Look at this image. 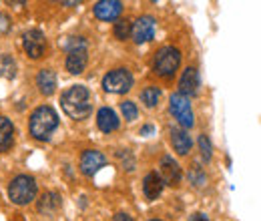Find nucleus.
Here are the masks:
<instances>
[{"instance_id": "20", "label": "nucleus", "mask_w": 261, "mask_h": 221, "mask_svg": "<svg viewBox=\"0 0 261 221\" xmlns=\"http://www.w3.org/2000/svg\"><path fill=\"white\" fill-rule=\"evenodd\" d=\"M159 99H161V91H159L157 87H147V89L141 93V101H143V103H145L149 109L157 107Z\"/></svg>"}, {"instance_id": "21", "label": "nucleus", "mask_w": 261, "mask_h": 221, "mask_svg": "<svg viewBox=\"0 0 261 221\" xmlns=\"http://www.w3.org/2000/svg\"><path fill=\"white\" fill-rule=\"evenodd\" d=\"M14 75H16V63H14L8 55H2V57H0V77L12 79Z\"/></svg>"}, {"instance_id": "9", "label": "nucleus", "mask_w": 261, "mask_h": 221, "mask_svg": "<svg viewBox=\"0 0 261 221\" xmlns=\"http://www.w3.org/2000/svg\"><path fill=\"white\" fill-rule=\"evenodd\" d=\"M22 46L31 59H40L46 51V38L40 31H29L22 36Z\"/></svg>"}, {"instance_id": "10", "label": "nucleus", "mask_w": 261, "mask_h": 221, "mask_svg": "<svg viewBox=\"0 0 261 221\" xmlns=\"http://www.w3.org/2000/svg\"><path fill=\"white\" fill-rule=\"evenodd\" d=\"M123 12V4L119 0H100L95 4V16L98 20H117Z\"/></svg>"}, {"instance_id": "29", "label": "nucleus", "mask_w": 261, "mask_h": 221, "mask_svg": "<svg viewBox=\"0 0 261 221\" xmlns=\"http://www.w3.org/2000/svg\"><path fill=\"white\" fill-rule=\"evenodd\" d=\"M155 129H153V125H145L143 129H141V135H149V133H153Z\"/></svg>"}, {"instance_id": "17", "label": "nucleus", "mask_w": 261, "mask_h": 221, "mask_svg": "<svg viewBox=\"0 0 261 221\" xmlns=\"http://www.w3.org/2000/svg\"><path fill=\"white\" fill-rule=\"evenodd\" d=\"M36 85H38V89H40L42 95H53L55 89H57V75H55L53 70L44 68V70L38 72V77H36Z\"/></svg>"}, {"instance_id": "15", "label": "nucleus", "mask_w": 261, "mask_h": 221, "mask_svg": "<svg viewBox=\"0 0 261 221\" xmlns=\"http://www.w3.org/2000/svg\"><path fill=\"white\" fill-rule=\"evenodd\" d=\"M171 143H173V149L179 155H187L191 151V137L183 129H173L171 131Z\"/></svg>"}, {"instance_id": "24", "label": "nucleus", "mask_w": 261, "mask_h": 221, "mask_svg": "<svg viewBox=\"0 0 261 221\" xmlns=\"http://www.w3.org/2000/svg\"><path fill=\"white\" fill-rule=\"evenodd\" d=\"M199 147H201L203 159H205V161H209V159H211V143H209V139H207L205 135H201V137H199Z\"/></svg>"}, {"instance_id": "22", "label": "nucleus", "mask_w": 261, "mask_h": 221, "mask_svg": "<svg viewBox=\"0 0 261 221\" xmlns=\"http://www.w3.org/2000/svg\"><path fill=\"white\" fill-rule=\"evenodd\" d=\"M115 34H117V38H121V40L129 38L130 36V20H127V18L117 20V24H115Z\"/></svg>"}, {"instance_id": "6", "label": "nucleus", "mask_w": 261, "mask_h": 221, "mask_svg": "<svg viewBox=\"0 0 261 221\" xmlns=\"http://www.w3.org/2000/svg\"><path fill=\"white\" fill-rule=\"evenodd\" d=\"M169 109H171V115L179 121V125L183 129H189L195 123V117H193V109H191V103L189 99L181 93H175L171 95V101H169Z\"/></svg>"}, {"instance_id": "4", "label": "nucleus", "mask_w": 261, "mask_h": 221, "mask_svg": "<svg viewBox=\"0 0 261 221\" xmlns=\"http://www.w3.org/2000/svg\"><path fill=\"white\" fill-rule=\"evenodd\" d=\"M68 57H66V68L72 75H81L87 66V42L81 36H74L66 42Z\"/></svg>"}, {"instance_id": "27", "label": "nucleus", "mask_w": 261, "mask_h": 221, "mask_svg": "<svg viewBox=\"0 0 261 221\" xmlns=\"http://www.w3.org/2000/svg\"><path fill=\"white\" fill-rule=\"evenodd\" d=\"M115 221H133V217L127 215V213H117V215H115Z\"/></svg>"}, {"instance_id": "14", "label": "nucleus", "mask_w": 261, "mask_h": 221, "mask_svg": "<svg viewBox=\"0 0 261 221\" xmlns=\"http://www.w3.org/2000/svg\"><path fill=\"white\" fill-rule=\"evenodd\" d=\"M97 125L102 133L117 131V129H119V117L115 115V111H113V109L102 107V109L97 113Z\"/></svg>"}, {"instance_id": "25", "label": "nucleus", "mask_w": 261, "mask_h": 221, "mask_svg": "<svg viewBox=\"0 0 261 221\" xmlns=\"http://www.w3.org/2000/svg\"><path fill=\"white\" fill-rule=\"evenodd\" d=\"M189 179H191L195 185H203L205 175H203V171H199V167H195V169H191V171H189Z\"/></svg>"}, {"instance_id": "12", "label": "nucleus", "mask_w": 261, "mask_h": 221, "mask_svg": "<svg viewBox=\"0 0 261 221\" xmlns=\"http://www.w3.org/2000/svg\"><path fill=\"white\" fill-rule=\"evenodd\" d=\"M159 177L163 179V183L179 185L181 183V167L171 157H163V161H161V175Z\"/></svg>"}, {"instance_id": "13", "label": "nucleus", "mask_w": 261, "mask_h": 221, "mask_svg": "<svg viewBox=\"0 0 261 221\" xmlns=\"http://www.w3.org/2000/svg\"><path fill=\"white\" fill-rule=\"evenodd\" d=\"M197 89H199V72H197V68L189 66V68H185V72L181 75V81H179V93L185 96H189V95H195Z\"/></svg>"}, {"instance_id": "5", "label": "nucleus", "mask_w": 261, "mask_h": 221, "mask_svg": "<svg viewBox=\"0 0 261 221\" xmlns=\"http://www.w3.org/2000/svg\"><path fill=\"white\" fill-rule=\"evenodd\" d=\"M179 63H181V53L175 48V46H163L157 55H155V72L159 77H173L179 68Z\"/></svg>"}, {"instance_id": "1", "label": "nucleus", "mask_w": 261, "mask_h": 221, "mask_svg": "<svg viewBox=\"0 0 261 221\" xmlns=\"http://www.w3.org/2000/svg\"><path fill=\"white\" fill-rule=\"evenodd\" d=\"M61 105L68 117L72 119H87L91 115V93L87 87L83 85H74L66 91L65 95L61 96Z\"/></svg>"}, {"instance_id": "19", "label": "nucleus", "mask_w": 261, "mask_h": 221, "mask_svg": "<svg viewBox=\"0 0 261 221\" xmlns=\"http://www.w3.org/2000/svg\"><path fill=\"white\" fill-rule=\"evenodd\" d=\"M12 133H14L12 123L2 117L0 119V153L10 149V145H12Z\"/></svg>"}, {"instance_id": "8", "label": "nucleus", "mask_w": 261, "mask_h": 221, "mask_svg": "<svg viewBox=\"0 0 261 221\" xmlns=\"http://www.w3.org/2000/svg\"><path fill=\"white\" fill-rule=\"evenodd\" d=\"M130 36L137 44H143L155 36V18L153 16H141L130 24Z\"/></svg>"}, {"instance_id": "26", "label": "nucleus", "mask_w": 261, "mask_h": 221, "mask_svg": "<svg viewBox=\"0 0 261 221\" xmlns=\"http://www.w3.org/2000/svg\"><path fill=\"white\" fill-rule=\"evenodd\" d=\"M10 31V18L6 14H0V34Z\"/></svg>"}, {"instance_id": "28", "label": "nucleus", "mask_w": 261, "mask_h": 221, "mask_svg": "<svg viewBox=\"0 0 261 221\" xmlns=\"http://www.w3.org/2000/svg\"><path fill=\"white\" fill-rule=\"evenodd\" d=\"M189 221H209V217L203 215V213H195V215H191V219Z\"/></svg>"}, {"instance_id": "2", "label": "nucleus", "mask_w": 261, "mask_h": 221, "mask_svg": "<svg viewBox=\"0 0 261 221\" xmlns=\"http://www.w3.org/2000/svg\"><path fill=\"white\" fill-rule=\"evenodd\" d=\"M59 127V117L50 107H38L31 117V135L34 139L46 141Z\"/></svg>"}, {"instance_id": "18", "label": "nucleus", "mask_w": 261, "mask_h": 221, "mask_svg": "<svg viewBox=\"0 0 261 221\" xmlns=\"http://www.w3.org/2000/svg\"><path fill=\"white\" fill-rule=\"evenodd\" d=\"M59 207H61V197L57 193H44L42 199H40V203H38V211L40 213H46V215L55 213Z\"/></svg>"}, {"instance_id": "30", "label": "nucleus", "mask_w": 261, "mask_h": 221, "mask_svg": "<svg viewBox=\"0 0 261 221\" xmlns=\"http://www.w3.org/2000/svg\"><path fill=\"white\" fill-rule=\"evenodd\" d=\"M151 221H157V219H151Z\"/></svg>"}, {"instance_id": "3", "label": "nucleus", "mask_w": 261, "mask_h": 221, "mask_svg": "<svg viewBox=\"0 0 261 221\" xmlns=\"http://www.w3.org/2000/svg\"><path fill=\"white\" fill-rule=\"evenodd\" d=\"M36 195V183L29 175H18L10 185H8V197L16 205H27L31 203Z\"/></svg>"}, {"instance_id": "23", "label": "nucleus", "mask_w": 261, "mask_h": 221, "mask_svg": "<svg viewBox=\"0 0 261 221\" xmlns=\"http://www.w3.org/2000/svg\"><path fill=\"white\" fill-rule=\"evenodd\" d=\"M121 111H123V115H125L127 121H135V119L139 117V111H137L135 103H130V101H125V103L121 105Z\"/></svg>"}, {"instance_id": "16", "label": "nucleus", "mask_w": 261, "mask_h": 221, "mask_svg": "<svg viewBox=\"0 0 261 221\" xmlns=\"http://www.w3.org/2000/svg\"><path fill=\"white\" fill-rule=\"evenodd\" d=\"M163 179L159 177V173H149L143 181V191L147 195V199H157L163 191Z\"/></svg>"}, {"instance_id": "11", "label": "nucleus", "mask_w": 261, "mask_h": 221, "mask_svg": "<svg viewBox=\"0 0 261 221\" xmlns=\"http://www.w3.org/2000/svg\"><path fill=\"white\" fill-rule=\"evenodd\" d=\"M105 163H107V159L105 155L100 153V151H93V149H89V151H85L83 153V157H81V171L85 173V175H95L98 169H102L105 167Z\"/></svg>"}, {"instance_id": "7", "label": "nucleus", "mask_w": 261, "mask_h": 221, "mask_svg": "<svg viewBox=\"0 0 261 221\" xmlns=\"http://www.w3.org/2000/svg\"><path fill=\"white\" fill-rule=\"evenodd\" d=\"M133 87V75H130L127 68H117V70H111L109 75H105L102 79V89L107 93H115V95H123L130 91Z\"/></svg>"}]
</instances>
